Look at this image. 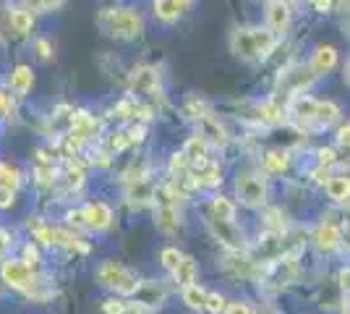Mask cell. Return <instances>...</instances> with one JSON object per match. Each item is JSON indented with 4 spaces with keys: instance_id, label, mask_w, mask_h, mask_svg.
<instances>
[{
    "instance_id": "6da1fadb",
    "label": "cell",
    "mask_w": 350,
    "mask_h": 314,
    "mask_svg": "<svg viewBox=\"0 0 350 314\" xmlns=\"http://www.w3.org/2000/svg\"><path fill=\"white\" fill-rule=\"evenodd\" d=\"M97 27L107 34V37H118V40H133L144 31V18L133 8H103L97 14Z\"/></svg>"
},
{
    "instance_id": "7a4b0ae2",
    "label": "cell",
    "mask_w": 350,
    "mask_h": 314,
    "mask_svg": "<svg viewBox=\"0 0 350 314\" xmlns=\"http://www.w3.org/2000/svg\"><path fill=\"white\" fill-rule=\"evenodd\" d=\"M97 280L107 285V288L118 291L120 296H133V291L139 288V278L129 267L118 265V262H105L103 267L97 270Z\"/></svg>"
},
{
    "instance_id": "3957f363",
    "label": "cell",
    "mask_w": 350,
    "mask_h": 314,
    "mask_svg": "<svg viewBox=\"0 0 350 314\" xmlns=\"http://www.w3.org/2000/svg\"><path fill=\"white\" fill-rule=\"evenodd\" d=\"M3 280L11 285L14 291H24V293H31L34 291V272L31 267L24 262V259H5L3 262V270H0Z\"/></svg>"
},
{
    "instance_id": "277c9868",
    "label": "cell",
    "mask_w": 350,
    "mask_h": 314,
    "mask_svg": "<svg viewBox=\"0 0 350 314\" xmlns=\"http://www.w3.org/2000/svg\"><path fill=\"white\" fill-rule=\"evenodd\" d=\"M235 192L246 207H262L267 202V183L262 176H254V173H243L235 181Z\"/></svg>"
},
{
    "instance_id": "5b68a950",
    "label": "cell",
    "mask_w": 350,
    "mask_h": 314,
    "mask_svg": "<svg viewBox=\"0 0 350 314\" xmlns=\"http://www.w3.org/2000/svg\"><path fill=\"white\" fill-rule=\"evenodd\" d=\"M206 225H209V231L215 233V239L222 241V246H228L230 252H243V249H246V239H243V233L233 225V220L209 218Z\"/></svg>"
},
{
    "instance_id": "8992f818",
    "label": "cell",
    "mask_w": 350,
    "mask_h": 314,
    "mask_svg": "<svg viewBox=\"0 0 350 314\" xmlns=\"http://www.w3.org/2000/svg\"><path fill=\"white\" fill-rule=\"evenodd\" d=\"M157 225L165 233H173L178 228V209H175V196L167 192L157 194Z\"/></svg>"
},
{
    "instance_id": "52a82bcc",
    "label": "cell",
    "mask_w": 350,
    "mask_h": 314,
    "mask_svg": "<svg viewBox=\"0 0 350 314\" xmlns=\"http://www.w3.org/2000/svg\"><path fill=\"white\" fill-rule=\"evenodd\" d=\"M311 81H314V71H311L308 66H291V68L282 74V79H280V87H285V90L293 92V94H301Z\"/></svg>"
},
{
    "instance_id": "ba28073f",
    "label": "cell",
    "mask_w": 350,
    "mask_h": 314,
    "mask_svg": "<svg viewBox=\"0 0 350 314\" xmlns=\"http://www.w3.org/2000/svg\"><path fill=\"white\" fill-rule=\"evenodd\" d=\"M81 220H84V225L94 228V231H105L107 225L113 223V209L107 207L105 202H89L84 212H81Z\"/></svg>"
},
{
    "instance_id": "9c48e42d",
    "label": "cell",
    "mask_w": 350,
    "mask_h": 314,
    "mask_svg": "<svg viewBox=\"0 0 350 314\" xmlns=\"http://www.w3.org/2000/svg\"><path fill=\"white\" fill-rule=\"evenodd\" d=\"M291 24V8L285 0H269L267 5V29H272L275 34L288 29Z\"/></svg>"
},
{
    "instance_id": "30bf717a",
    "label": "cell",
    "mask_w": 350,
    "mask_h": 314,
    "mask_svg": "<svg viewBox=\"0 0 350 314\" xmlns=\"http://www.w3.org/2000/svg\"><path fill=\"white\" fill-rule=\"evenodd\" d=\"M199 136L204 139L206 144H215V147H225V144H228L225 129H222L219 120H215L212 116H199Z\"/></svg>"
},
{
    "instance_id": "8fae6325",
    "label": "cell",
    "mask_w": 350,
    "mask_h": 314,
    "mask_svg": "<svg viewBox=\"0 0 350 314\" xmlns=\"http://www.w3.org/2000/svg\"><path fill=\"white\" fill-rule=\"evenodd\" d=\"M191 3L193 0H154V16L165 24H173L183 16V11L189 8Z\"/></svg>"
},
{
    "instance_id": "7c38bea8",
    "label": "cell",
    "mask_w": 350,
    "mask_h": 314,
    "mask_svg": "<svg viewBox=\"0 0 350 314\" xmlns=\"http://www.w3.org/2000/svg\"><path fill=\"white\" fill-rule=\"evenodd\" d=\"M133 296H136V304H142V306H160L162 301H165V288L157 285L154 280H149V283H139V288L133 291Z\"/></svg>"
},
{
    "instance_id": "4fadbf2b",
    "label": "cell",
    "mask_w": 350,
    "mask_h": 314,
    "mask_svg": "<svg viewBox=\"0 0 350 314\" xmlns=\"http://www.w3.org/2000/svg\"><path fill=\"white\" fill-rule=\"evenodd\" d=\"M337 63V50L329 45H321L317 47V53H314V58L308 63V68L314 71V76H321V74H329L332 68H335Z\"/></svg>"
},
{
    "instance_id": "5bb4252c",
    "label": "cell",
    "mask_w": 350,
    "mask_h": 314,
    "mask_svg": "<svg viewBox=\"0 0 350 314\" xmlns=\"http://www.w3.org/2000/svg\"><path fill=\"white\" fill-rule=\"evenodd\" d=\"M251 40H254V47H256V58H267L275 47H278V34L267 27H259V29H251Z\"/></svg>"
},
{
    "instance_id": "9a60e30c",
    "label": "cell",
    "mask_w": 350,
    "mask_h": 314,
    "mask_svg": "<svg viewBox=\"0 0 350 314\" xmlns=\"http://www.w3.org/2000/svg\"><path fill=\"white\" fill-rule=\"evenodd\" d=\"M230 47L238 58L243 60H254L256 58V47H254V40H251V29H238L230 37Z\"/></svg>"
},
{
    "instance_id": "2e32d148",
    "label": "cell",
    "mask_w": 350,
    "mask_h": 314,
    "mask_svg": "<svg viewBox=\"0 0 350 314\" xmlns=\"http://www.w3.org/2000/svg\"><path fill=\"white\" fill-rule=\"evenodd\" d=\"M314 241H317V246L321 252H335L340 246V231L332 223H321L317 228V233H314Z\"/></svg>"
},
{
    "instance_id": "e0dca14e",
    "label": "cell",
    "mask_w": 350,
    "mask_h": 314,
    "mask_svg": "<svg viewBox=\"0 0 350 314\" xmlns=\"http://www.w3.org/2000/svg\"><path fill=\"white\" fill-rule=\"evenodd\" d=\"M8 84H11V90H14L16 94H27V92L31 90V84H34V74H31L29 66H16L14 71H11Z\"/></svg>"
},
{
    "instance_id": "ac0fdd59",
    "label": "cell",
    "mask_w": 350,
    "mask_h": 314,
    "mask_svg": "<svg viewBox=\"0 0 350 314\" xmlns=\"http://www.w3.org/2000/svg\"><path fill=\"white\" fill-rule=\"evenodd\" d=\"M206 152H209V144H206L202 136H191L189 142H186V147H183V155H186V160L191 165L206 160Z\"/></svg>"
},
{
    "instance_id": "d6986e66",
    "label": "cell",
    "mask_w": 350,
    "mask_h": 314,
    "mask_svg": "<svg viewBox=\"0 0 350 314\" xmlns=\"http://www.w3.org/2000/svg\"><path fill=\"white\" fill-rule=\"evenodd\" d=\"M173 275H175V280H178V285L186 288V285H191L193 278H196V262H193L191 257L183 254V259L178 262V267L173 270Z\"/></svg>"
},
{
    "instance_id": "ffe728a7",
    "label": "cell",
    "mask_w": 350,
    "mask_h": 314,
    "mask_svg": "<svg viewBox=\"0 0 350 314\" xmlns=\"http://www.w3.org/2000/svg\"><path fill=\"white\" fill-rule=\"evenodd\" d=\"M131 84L136 92H152L157 87V71L154 68H139V71H133Z\"/></svg>"
},
{
    "instance_id": "44dd1931",
    "label": "cell",
    "mask_w": 350,
    "mask_h": 314,
    "mask_svg": "<svg viewBox=\"0 0 350 314\" xmlns=\"http://www.w3.org/2000/svg\"><path fill=\"white\" fill-rule=\"evenodd\" d=\"M11 27H14V31L18 34V37H24V34H29L31 31V24H34V16H31V11H27V8H16V11H11Z\"/></svg>"
},
{
    "instance_id": "7402d4cb",
    "label": "cell",
    "mask_w": 350,
    "mask_h": 314,
    "mask_svg": "<svg viewBox=\"0 0 350 314\" xmlns=\"http://www.w3.org/2000/svg\"><path fill=\"white\" fill-rule=\"evenodd\" d=\"M337 116H340V110H337L335 103H321L317 100V107H314V123L317 126H329V123H335Z\"/></svg>"
},
{
    "instance_id": "603a6c76",
    "label": "cell",
    "mask_w": 350,
    "mask_h": 314,
    "mask_svg": "<svg viewBox=\"0 0 350 314\" xmlns=\"http://www.w3.org/2000/svg\"><path fill=\"white\" fill-rule=\"evenodd\" d=\"M196 183H202V186H215V183H219V170L215 163H209V160H202L199 163V168H196Z\"/></svg>"
},
{
    "instance_id": "cb8c5ba5",
    "label": "cell",
    "mask_w": 350,
    "mask_h": 314,
    "mask_svg": "<svg viewBox=\"0 0 350 314\" xmlns=\"http://www.w3.org/2000/svg\"><path fill=\"white\" fill-rule=\"evenodd\" d=\"M288 168V152L285 150H272L264 155V170L267 173H282Z\"/></svg>"
},
{
    "instance_id": "d4e9b609",
    "label": "cell",
    "mask_w": 350,
    "mask_h": 314,
    "mask_svg": "<svg viewBox=\"0 0 350 314\" xmlns=\"http://www.w3.org/2000/svg\"><path fill=\"white\" fill-rule=\"evenodd\" d=\"M327 194L335 202H345L348 199V179L345 176H335V179H327Z\"/></svg>"
},
{
    "instance_id": "484cf974",
    "label": "cell",
    "mask_w": 350,
    "mask_h": 314,
    "mask_svg": "<svg viewBox=\"0 0 350 314\" xmlns=\"http://www.w3.org/2000/svg\"><path fill=\"white\" fill-rule=\"evenodd\" d=\"M183 301L189 304L191 309H204V299H206V291L204 288H199L196 283H191V285H186L183 288Z\"/></svg>"
},
{
    "instance_id": "4316f807",
    "label": "cell",
    "mask_w": 350,
    "mask_h": 314,
    "mask_svg": "<svg viewBox=\"0 0 350 314\" xmlns=\"http://www.w3.org/2000/svg\"><path fill=\"white\" fill-rule=\"evenodd\" d=\"M212 218H217V220H233L235 205L228 202L225 196H215V199H212Z\"/></svg>"
},
{
    "instance_id": "83f0119b",
    "label": "cell",
    "mask_w": 350,
    "mask_h": 314,
    "mask_svg": "<svg viewBox=\"0 0 350 314\" xmlns=\"http://www.w3.org/2000/svg\"><path fill=\"white\" fill-rule=\"evenodd\" d=\"M204 309L206 312H212V314L225 312V299H222V293H217V291H206Z\"/></svg>"
},
{
    "instance_id": "f1b7e54d",
    "label": "cell",
    "mask_w": 350,
    "mask_h": 314,
    "mask_svg": "<svg viewBox=\"0 0 350 314\" xmlns=\"http://www.w3.org/2000/svg\"><path fill=\"white\" fill-rule=\"evenodd\" d=\"M183 259V254L178 252V249H173V246H167V249H162V265L173 272L175 267H178V262Z\"/></svg>"
},
{
    "instance_id": "f546056e",
    "label": "cell",
    "mask_w": 350,
    "mask_h": 314,
    "mask_svg": "<svg viewBox=\"0 0 350 314\" xmlns=\"http://www.w3.org/2000/svg\"><path fill=\"white\" fill-rule=\"evenodd\" d=\"M170 170H173V173H180V176H183V173H189V170H191V163L186 160V155H183V152H180V155H175V157H173V163H170Z\"/></svg>"
},
{
    "instance_id": "4dcf8cb0",
    "label": "cell",
    "mask_w": 350,
    "mask_h": 314,
    "mask_svg": "<svg viewBox=\"0 0 350 314\" xmlns=\"http://www.w3.org/2000/svg\"><path fill=\"white\" fill-rule=\"evenodd\" d=\"M31 8H37V11H55L63 0H29Z\"/></svg>"
},
{
    "instance_id": "1f68e13d",
    "label": "cell",
    "mask_w": 350,
    "mask_h": 314,
    "mask_svg": "<svg viewBox=\"0 0 350 314\" xmlns=\"http://www.w3.org/2000/svg\"><path fill=\"white\" fill-rule=\"evenodd\" d=\"M14 196H16V189H5V186H0V207H11L14 205Z\"/></svg>"
},
{
    "instance_id": "d6a6232c",
    "label": "cell",
    "mask_w": 350,
    "mask_h": 314,
    "mask_svg": "<svg viewBox=\"0 0 350 314\" xmlns=\"http://www.w3.org/2000/svg\"><path fill=\"white\" fill-rule=\"evenodd\" d=\"M225 312L228 314H254L251 312V306L243 304V301H233V304H228V306H225Z\"/></svg>"
},
{
    "instance_id": "836d02e7",
    "label": "cell",
    "mask_w": 350,
    "mask_h": 314,
    "mask_svg": "<svg viewBox=\"0 0 350 314\" xmlns=\"http://www.w3.org/2000/svg\"><path fill=\"white\" fill-rule=\"evenodd\" d=\"M37 53H40V58L47 60L53 55V45L47 42V40H37Z\"/></svg>"
},
{
    "instance_id": "e575fe53",
    "label": "cell",
    "mask_w": 350,
    "mask_h": 314,
    "mask_svg": "<svg viewBox=\"0 0 350 314\" xmlns=\"http://www.w3.org/2000/svg\"><path fill=\"white\" fill-rule=\"evenodd\" d=\"M120 314H149L146 312V306H142V304H123V309H120Z\"/></svg>"
},
{
    "instance_id": "d590c367",
    "label": "cell",
    "mask_w": 350,
    "mask_h": 314,
    "mask_svg": "<svg viewBox=\"0 0 350 314\" xmlns=\"http://www.w3.org/2000/svg\"><path fill=\"white\" fill-rule=\"evenodd\" d=\"M24 254H27V259H24V262H27V265H29V267H34V265H37V262H40V252H37V246H27V252H24Z\"/></svg>"
},
{
    "instance_id": "8d00e7d4",
    "label": "cell",
    "mask_w": 350,
    "mask_h": 314,
    "mask_svg": "<svg viewBox=\"0 0 350 314\" xmlns=\"http://www.w3.org/2000/svg\"><path fill=\"white\" fill-rule=\"evenodd\" d=\"M8 246H11V236H8V231H3V228H0V259L5 257Z\"/></svg>"
},
{
    "instance_id": "74e56055",
    "label": "cell",
    "mask_w": 350,
    "mask_h": 314,
    "mask_svg": "<svg viewBox=\"0 0 350 314\" xmlns=\"http://www.w3.org/2000/svg\"><path fill=\"white\" fill-rule=\"evenodd\" d=\"M120 309H123V301H105V314H120Z\"/></svg>"
},
{
    "instance_id": "f35d334b",
    "label": "cell",
    "mask_w": 350,
    "mask_h": 314,
    "mask_svg": "<svg viewBox=\"0 0 350 314\" xmlns=\"http://www.w3.org/2000/svg\"><path fill=\"white\" fill-rule=\"evenodd\" d=\"M317 157H319L321 165H332V163H335V152H332V150H319V152H317Z\"/></svg>"
},
{
    "instance_id": "ab89813d",
    "label": "cell",
    "mask_w": 350,
    "mask_h": 314,
    "mask_svg": "<svg viewBox=\"0 0 350 314\" xmlns=\"http://www.w3.org/2000/svg\"><path fill=\"white\" fill-rule=\"evenodd\" d=\"M311 3H314L317 11H329L332 8V0H311Z\"/></svg>"
},
{
    "instance_id": "60d3db41",
    "label": "cell",
    "mask_w": 350,
    "mask_h": 314,
    "mask_svg": "<svg viewBox=\"0 0 350 314\" xmlns=\"http://www.w3.org/2000/svg\"><path fill=\"white\" fill-rule=\"evenodd\" d=\"M8 113V97L5 94H0V118Z\"/></svg>"
},
{
    "instance_id": "b9f144b4",
    "label": "cell",
    "mask_w": 350,
    "mask_h": 314,
    "mask_svg": "<svg viewBox=\"0 0 350 314\" xmlns=\"http://www.w3.org/2000/svg\"><path fill=\"white\" fill-rule=\"evenodd\" d=\"M340 139H337V142H340V144H348V123H345V126H342V129H340Z\"/></svg>"
},
{
    "instance_id": "7bdbcfd3",
    "label": "cell",
    "mask_w": 350,
    "mask_h": 314,
    "mask_svg": "<svg viewBox=\"0 0 350 314\" xmlns=\"http://www.w3.org/2000/svg\"><path fill=\"white\" fill-rule=\"evenodd\" d=\"M259 314H278V312H275V309H262Z\"/></svg>"
}]
</instances>
